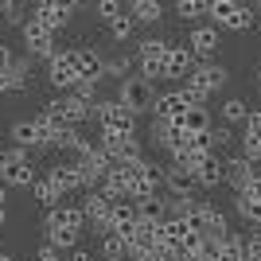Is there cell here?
Masks as SVG:
<instances>
[{
	"label": "cell",
	"instance_id": "836d02e7",
	"mask_svg": "<svg viewBox=\"0 0 261 261\" xmlns=\"http://www.w3.org/2000/svg\"><path fill=\"white\" fill-rule=\"evenodd\" d=\"M148 261H184V253L175 250V246H168V242H156L152 250H148Z\"/></svg>",
	"mask_w": 261,
	"mask_h": 261
},
{
	"label": "cell",
	"instance_id": "e575fe53",
	"mask_svg": "<svg viewBox=\"0 0 261 261\" xmlns=\"http://www.w3.org/2000/svg\"><path fill=\"white\" fill-rule=\"evenodd\" d=\"M242 156H246L250 164H257V160H261V141L253 137V133H242Z\"/></svg>",
	"mask_w": 261,
	"mask_h": 261
},
{
	"label": "cell",
	"instance_id": "bcb514c9",
	"mask_svg": "<svg viewBox=\"0 0 261 261\" xmlns=\"http://www.w3.org/2000/svg\"><path fill=\"white\" fill-rule=\"evenodd\" d=\"M0 207H4V187H0Z\"/></svg>",
	"mask_w": 261,
	"mask_h": 261
},
{
	"label": "cell",
	"instance_id": "d4e9b609",
	"mask_svg": "<svg viewBox=\"0 0 261 261\" xmlns=\"http://www.w3.org/2000/svg\"><path fill=\"white\" fill-rule=\"evenodd\" d=\"M218 261H246V238L230 230L226 238L218 242Z\"/></svg>",
	"mask_w": 261,
	"mask_h": 261
},
{
	"label": "cell",
	"instance_id": "ffe728a7",
	"mask_svg": "<svg viewBox=\"0 0 261 261\" xmlns=\"http://www.w3.org/2000/svg\"><path fill=\"white\" fill-rule=\"evenodd\" d=\"M195 179H199V187L203 191H211V187H218L222 179H226V164H222V156H211L203 168L195 172Z\"/></svg>",
	"mask_w": 261,
	"mask_h": 261
},
{
	"label": "cell",
	"instance_id": "4dcf8cb0",
	"mask_svg": "<svg viewBox=\"0 0 261 261\" xmlns=\"http://www.w3.org/2000/svg\"><path fill=\"white\" fill-rule=\"evenodd\" d=\"M133 28H137V20H133L129 12H121L117 20H109V35H113V43H125L133 35Z\"/></svg>",
	"mask_w": 261,
	"mask_h": 261
},
{
	"label": "cell",
	"instance_id": "d590c367",
	"mask_svg": "<svg viewBox=\"0 0 261 261\" xmlns=\"http://www.w3.org/2000/svg\"><path fill=\"white\" fill-rule=\"evenodd\" d=\"M121 12H129L125 4H121V0H98V16H101L106 23H109V20H117Z\"/></svg>",
	"mask_w": 261,
	"mask_h": 261
},
{
	"label": "cell",
	"instance_id": "7dc6e473",
	"mask_svg": "<svg viewBox=\"0 0 261 261\" xmlns=\"http://www.w3.org/2000/svg\"><path fill=\"white\" fill-rule=\"evenodd\" d=\"M0 261H12V257H8V253H0Z\"/></svg>",
	"mask_w": 261,
	"mask_h": 261
},
{
	"label": "cell",
	"instance_id": "3957f363",
	"mask_svg": "<svg viewBox=\"0 0 261 261\" xmlns=\"http://www.w3.org/2000/svg\"><path fill=\"white\" fill-rule=\"evenodd\" d=\"M90 101H82L78 94H59V98H51L43 106V117H51L55 125H82V121H90Z\"/></svg>",
	"mask_w": 261,
	"mask_h": 261
},
{
	"label": "cell",
	"instance_id": "9a60e30c",
	"mask_svg": "<svg viewBox=\"0 0 261 261\" xmlns=\"http://www.w3.org/2000/svg\"><path fill=\"white\" fill-rule=\"evenodd\" d=\"M28 20H35V23H43L47 32H59V28H66L70 23V12H63V8H55V4H35L32 12H28Z\"/></svg>",
	"mask_w": 261,
	"mask_h": 261
},
{
	"label": "cell",
	"instance_id": "d6a6232c",
	"mask_svg": "<svg viewBox=\"0 0 261 261\" xmlns=\"http://www.w3.org/2000/svg\"><path fill=\"white\" fill-rule=\"evenodd\" d=\"M253 23H257V8L242 4V8H238V16H234V23H230V32H250Z\"/></svg>",
	"mask_w": 261,
	"mask_h": 261
},
{
	"label": "cell",
	"instance_id": "603a6c76",
	"mask_svg": "<svg viewBox=\"0 0 261 261\" xmlns=\"http://www.w3.org/2000/svg\"><path fill=\"white\" fill-rule=\"evenodd\" d=\"M129 16L137 23H160L164 8H160V0H129Z\"/></svg>",
	"mask_w": 261,
	"mask_h": 261
},
{
	"label": "cell",
	"instance_id": "44dd1931",
	"mask_svg": "<svg viewBox=\"0 0 261 261\" xmlns=\"http://www.w3.org/2000/svg\"><path fill=\"white\" fill-rule=\"evenodd\" d=\"M32 195H35V203H39V207H47V211H55V207H63V191H59V187H55L51 184V179H47V175H43V179H35V184H32Z\"/></svg>",
	"mask_w": 261,
	"mask_h": 261
},
{
	"label": "cell",
	"instance_id": "2e32d148",
	"mask_svg": "<svg viewBox=\"0 0 261 261\" xmlns=\"http://www.w3.org/2000/svg\"><path fill=\"white\" fill-rule=\"evenodd\" d=\"M8 137L16 144H20V148H39V144H43V129H39V121H16V125H12L8 129Z\"/></svg>",
	"mask_w": 261,
	"mask_h": 261
},
{
	"label": "cell",
	"instance_id": "cb8c5ba5",
	"mask_svg": "<svg viewBox=\"0 0 261 261\" xmlns=\"http://www.w3.org/2000/svg\"><path fill=\"white\" fill-rule=\"evenodd\" d=\"M168 47H172V39H156V35H148V39L137 43V59H141V63H160L164 55H168Z\"/></svg>",
	"mask_w": 261,
	"mask_h": 261
},
{
	"label": "cell",
	"instance_id": "f546056e",
	"mask_svg": "<svg viewBox=\"0 0 261 261\" xmlns=\"http://www.w3.org/2000/svg\"><path fill=\"white\" fill-rule=\"evenodd\" d=\"M211 0H175V16L179 20H199V16H207Z\"/></svg>",
	"mask_w": 261,
	"mask_h": 261
},
{
	"label": "cell",
	"instance_id": "5b68a950",
	"mask_svg": "<svg viewBox=\"0 0 261 261\" xmlns=\"http://www.w3.org/2000/svg\"><path fill=\"white\" fill-rule=\"evenodd\" d=\"M47 78H51V86L59 94H70V90L82 82V66H78V55L74 51H59L47 63Z\"/></svg>",
	"mask_w": 261,
	"mask_h": 261
},
{
	"label": "cell",
	"instance_id": "484cf974",
	"mask_svg": "<svg viewBox=\"0 0 261 261\" xmlns=\"http://www.w3.org/2000/svg\"><path fill=\"white\" fill-rule=\"evenodd\" d=\"M234 211H238L246 222L261 226V199H257V195H250V191H238V199H234Z\"/></svg>",
	"mask_w": 261,
	"mask_h": 261
},
{
	"label": "cell",
	"instance_id": "7a4b0ae2",
	"mask_svg": "<svg viewBox=\"0 0 261 261\" xmlns=\"http://www.w3.org/2000/svg\"><path fill=\"white\" fill-rule=\"evenodd\" d=\"M90 117L98 121L101 133H137V113L129 106H121L117 98L113 101H94Z\"/></svg>",
	"mask_w": 261,
	"mask_h": 261
},
{
	"label": "cell",
	"instance_id": "ba28073f",
	"mask_svg": "<svg viewBox=\"0 0 261 261\" xmlns=\"http://www.w3.org/2000/svg\"><path fill=\"white\" fill-rule=\"evenodd\" d=\"M20 32H23V47H28V55H32V59H47V63H51L55 55H59V47H55V32H47L43 23L28 20Z\"/></svg>",
	"mask_w": 261,
	"mask_h": 261
},
{
	"label": "cell",
	"instance_id": "e0dca14e",
	"mask_svg": "<svg viewBox=\"0 0 261 261\" xmlns=\"http://www.w3.org/2000/svg\"><path fill=\"white\" fill-rule=\"evenodd\" d=\"M28 59H16L8 70H0V94H16V90L28 86Z\"/></svg>",
	"mask_w": 261,
	"mask_h": 261
},
{
	"label": "cell",
	"instance_id": "8992f818",
	"mask_svg": "<svg viewBox=\"0 0 261 261\" xmlns=\"http://www.w3.org/2000/svg\"><path fill=\"white\" fill-rule=\"evenodd\" d=\"M98 148L109 156L113 164H125V160H141V141L137 133H101L98 137Z\"/></svg>",
	"mask_w": 261,
	"mask_h": 261
},
{
	"label": "cell",
	"instance_id": "7c38bea8",
	"mask_svg": "<svg viewBox=\"0 0 261 261\" xmlns=\"http://www.w3.org/2000/svg\"><path fill=\"white\" fill-rule=\"evenodd\" d=\"M199 187V179H195V172H187V168H179V164H168L164 168V191L168 195H191Z\"/></svg>",
	"mask_w": 261,
	"mask_h": 261
},
{
	"label": "cell",
	"instance_id": "ee69618b",
	"mask_svg": "<svg viewBox=\"0 0 261 261\" xmlns=\"http://www.w3.org/2000/svg\"><path fill=\"white\" fill-rule=\"evenodd\" d=\"M253 8H257V20H261V0H253Z\"/></svg>",
	"mask_w": 261,
	"mask_h": 261
},
{
	"label": "cell",
	"instance_id": "5bb4252c",
	"mask_svg": "<svg viewBox=\"0 0 261 261\" xmlns=\"http://www.w3.org/2000/svg\"><path fill=\"white\" fill-rule=\"evenodd\" d=\"M222 164H226V184H234V191H246L253 184V175H257L246 156H222Z\"/></svg>",
	"mask_w": 261,
	"mask_h": 261
},
{
	"label": "cell",
	"instance_id": "b9f144b4",
	"mask_svg": "<svg viewBox=\"0 0 261 261\" xmlns=\"http://www.w3.org/2000/svg\"><path fill=\"white\" fill-rule=\"evenodd\" d=\"M246 191H250V195H257V199H261V172H257V175H253V184H250V187H246Z\"/></svg>",
	"mask_w": 261,
	"mask_h": 261
},
{
	"label": "cell",
	"instance_id": "8d00e7d4",
	"mask_svg": "<svg viewBox=\"0 0 261 261\" xmlns=\"http://www.w3.org/2000/svg\"><path fill=\"white\" fill-rule=\"evenodd\" d=\"M211 137H215V156H222L230 148V141H234V133H230V129H211Z\"/></svg>",
	"mask_w": 261,
	"mask_h": 261
},
{
	"label": "cell",
	"instance_id": "ac0fdd59",
	"mask_svg": "<svg viewBox=\"0 0 261 261\" xmlns=\"http://www.w3.org/2000/svg\"><path fill=\"white\" fill-rule=\"evenodd\" d=\"M179 125H184V133H191V137L215 129V121H211V109H207V106H191L184 117H179Z\"/></svg>",
	"mask_w": 261,
	"mask_h": 261
},
{
	"label": "cell",
	"instance_id": "7402d4cb",
	"mask_svg": "<svg viewBox=\"0 0 261 261\" xmlns=\"http://www.w3.org/2000/svg\"><path fill=\"white\" fill-rule=\"evenodd\" d=\"M78 66H82V78H94V82H101L106 78V59H101L98 51H90V47H78Z\"/></svg>",
	"mask_w": 261,
	"mask_h": 261
},
{
	"label": "cell",
	"instance_id": "f35d334b",
	"mask_svg": "<svg viewBox=\"0 0 261 261\" xmlns=\"http://www.w3.org/2000/svg\"><path fill=\"white\" fill-rule=\"evenodd\" d=\"M246 261H261V234L246 238Z\"/></svg>",
	"mask_w": 261,
	"mask_h": 261
},
{
	"label": "cell",
	"instance_id": "1f68e13d",
	"mask_svg": "<svg viewBox=\"0 0 261 261\" xmlns=\"http://www.w3.org/2000/svg\"><path fill=\"white\" fill-rule=\"evenodd\" d=\"M129 66H133L129 55H113V59H106V74L117 78V82H125V78H129Z\"/></svg>",
	"mask_w": 261,
	"mask_h": 261
},
{
	"label": "cell",
	"instance_id": "30bf717a",
	"mask_svg": "<svg viewBox=\"0 0 261 261\" xmlns=\"http://www.w3.org/2000/svg\"><path fill=\"white\" fill-rule=\"evenodd\" d=\"M187 47L195 55V63H211L218 55V47H222V35H218L215 23H211V28H195V32L187 35Z\"/></svg>",
	"mask_w": 261,
	"mask_h": 261
},
{
	"label": "cell",
	"instance_id": "ab89813d",
	"mask_svg": "<svg viewBox=\"0 0 261 261\" xmlns=\"http://www.w3.org/2000/svg\"><path fill=\"white\" fill-rule=\"evenodd\" d=\"M43 4H55V8H63V12H74L78 4H86V0H43Z\"/></svg>",
	"mask_w": 261,
	"mask_h": 261
},
{
	"label": "cell",
	"instance_id": "c3c4849f",
	"mask_svg": "<svg viewBox=\"0 0 261 261\" xmlns=\"http://www.w3.org/2000/svg\"><path fill=\"white\" fill-rule=\"evenodd\" d=\"M184 261H199V257H184Z\"/></svg>",
	"mask_w": 261,
	"mask_h": 261
},
{
	"label": "cell",
	"instance_id": "4fadbf2b",
	"mask_svg": "<svg viewBox=\"0 0 261 261\" xmlns=\"http://www.w3.org/2000/svg\"><path fill=\"white\" fill-rule=\"evenodd\" d=\"M156 117H164V121H179L191 109V101L184 98V90H168V94H156Z\"/></svg>",
	"mask_w": 261,
	"mask_h": 261
},
{
	"label": "cell",
	"instance_id": "60d3db41",
	"mask_svg": "<svg viewBox=\"0 0 261 261\" xmlns=\"http://www.w3.org/2000/svg\"><path fill=\"white\" fill-rule=\"evenodd\" d=\"M16 63V59H12V51H8V43H0V70H8V66Z\"/></svg>",
	"mask_w": 261,
	"mask_h": 261
},
{
	"label": "cell",
	"instance_id": "681fc988",
	"mask_svg": "<svg viewBox=\"0 0 261 261\" xmlns=\"http://www.w3.org/2000/svg\"><path fill=\"white\" fill-rule=\"evenodd\" d=\"M121 4H125V8H129V0H121Z\"/></svg>",
	"mask_w": 261,
	"mask_h": 261
},
{
	"label": "cell",
	"instance_id": "7bdbcfd3",
	"mask_svg": "<svg viewBox=\"0 0 261 261\" xmlns=\"http://www.w3.org/2000/svg\"><path fill=\"white\" fill-rule=\"evenodd\" d=\"M4 222H8V211H4V207H0V226H4Z\"/></svg>",
	"mask_w": 261,
	"mask_h": 261
},
{
	"label": "cell",
	"instance_id": "f6af8a7d",
	"mask_svg": "<svg viewBox=\"0 0 261 261\" xmlns=\"http://www.w3.org/2000/svg\"><path fill=\"white\" fill-rule=\"evenodd\" d=\"M8 4H12V0H0V12H4V8H8Z\"/></svg>",
	"mask_w": 261,
	"mask_h": 261
},
{
	"label": "cell",
	"instance_id": "74e56055",
	"mask_svg": "<svg viewBox=\"0 0 261 261\" xmlns=\"http://www.w3.org/2000/svg\"><path fill=\"white\" fill-rule=\"evenodd\" d=\"M94 90H98V82H94V78H82V82H78L70 94H78L82 101H90V106H94Z\"/></svg>",
	"mask_w": 261,
	"mask_h": 261
},
{
	"label": "cell",
	"instance_id": "83f0119b",
	"mask_svg": "<svg viewBox=\"0 0 261 261\" xmlns=\"http://www.w3.org/2000/svg\"><path fill=\"white\" fill-rule=\"evenodd\" d=\"M78 230H66V226H47V242L55 250H78Z\"/></svg>",
	"mask_w": 261,
	"mask_h": 261
},
{
	"label": "cell",
	"instance_id": "d6986e66",
	"mask_svg": "<svg viewBox=\"0 0 261 261\" xmlns=\"http://www.w3.org/2000/svg\"><path fill=\"white\" fill-rule=\"evenodd\" d=\"M137 215H141L144 222H156V226H160V222H168V215H172V211H168V195L141 199V203H137Z\"/></svg>",
	"mask_w": 261,
	"mask_h": 261
},
{
	"label": "cell",
	"instance_id": "f907efd6",
	"mask_svg": "<svg viewBox=\"0 0 261 261\" xmlns=\"http://www.w3.org/2000/svg\"><path fill=\"white\" fill-rule=\"evenodd\" d=\"M0 156H4V148H0Z\"/></svg>",
	"mask_w": 261,
	"mask_h": 261
},
{
	"label": "cell",
	"instance_id": "6da1fadb",
	"mask_svg": "<svg viewBox=\"0 0 261 261\" xmlns=\"http://www.w3.org/2000/svg\"><path fill=\"white\" fill-rule=\"evenodd\" d=\"M0 184L4 187H32L35 184V168H32V156L28 148H4L0 156Z\"/></svg>",
	"mask_w": 261,
	"mask_h": 261
},
{
	"label": "cell",
	"instance_id": "277c9868",
	"mask_svg": "<svg viewBox=\"0 0 261 261\" xmlns=\"http://www.w3.org/2000/svg\"><path fill=\"white\" fill-rule=\"evenodd\" d=\"M117 101H121V106H129L133 113L141 117L144 109H152V106H156V90H152V82H148V78L129 74L125 82H117Z\"/></svg>",
	"mask_w": 261,
	"mask_h": 261
},
{
	"label": "cell",
	"instance_id": "f1b7e54d",
	"mask_svg": "<svg viewBox=\"0 0 261 261\" xmlns=\"http://www.w3.org/2000/svg\"><path fill=\"white\" fill-rule=\"evenodd\" d=\"M101 257L125 261V257H129V242L121 238V234H106V238H101Z\"/></svg>",
	"mask_w": 261,
	"mask_h": 261
},
{
	"label": "cell",
	"instance_id": "9c48e42d",
	"mask_svg": "<svg viewBox=\"0 0 261 261\" xmlns=\"http://www.w3.org/2000/svg\"><path fill=\"white\" fill-rule=\"evenodd\" d=\"M230 82V70L226 66H218V63H195V70L187 74V86H195V90H203V94H215V90H222Z\"/></svg>",
	"mask_w": 261,
	"mask_h": 261
},
{
	"label": "cell",
	"instance_id": "52a82bcc",
	"mask_svg": "<svg viewBox=\"0 0 261 261\" xmlns=\"http://www.w3.org/2000/svg\"><path fill=\"white\" fill-rule=\"evenodd\" d=\"M195 70V55H191V47L184 43H175L168 47V55H164V63H160V78L164 82H187V74Z\"/></svg>",
	"mask_w": 261,
	"mask_h": 261
},
{
	"label": "cell",
	"instance_id": "8fae6325",
	"mask_svg": "<svg viewBox=\"0 0 261 261\" xmlns=\"http://www.w3.org/2000/svg\"><path fill=\"white\" fill-rule=\"evenodd\" d=\"M47 179H51L63 195H70V191H82L86 187V179H82V168H78L74 160H59L51 164V172H47Z\"/></svg>",
	"mask_w": 261,
	"mask_h": 261
},
{
	"label": "cell",
	"instance_id": "4316f807",
	"mask_svg": "<svg viewBox=\"0 0 261 261\" xmlns=\"http://www.w3.org/2000/svg\"><path fill=\"white\" fill-rule=\"evenodd\" d=\"M250 113H253V109L246 106V98H226V101H222V121H226V125H246Z\"/></svg>",
	"mask_w": 261,
	"mask_h": 261
}]
</instances>
